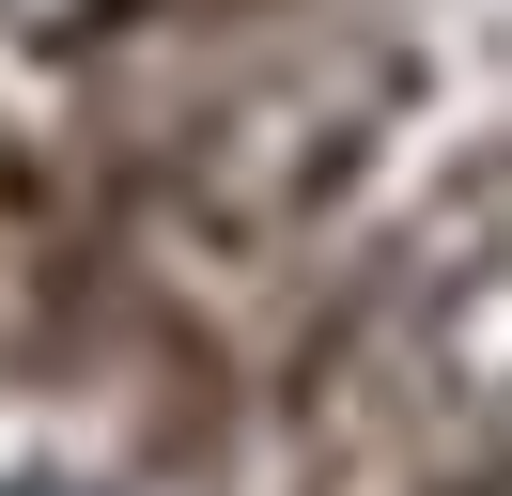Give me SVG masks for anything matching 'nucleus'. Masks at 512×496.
Here are the masks:
<instances>
[{
    "instance_id": "nucleus-1",
    "label": "nucleus",
    "mask_w": 512,
    "mask_h": 496,
    "mask_svg": "<svg viewBox=\"0 0 512 496\" xmlns=\"http://www.w3.org/2000/svg\"><path fill=\"white\" fill-rule=\"evenodd\" d=\"M16 496H94V481H16Z\"/></svg>"
}]
</instances>
